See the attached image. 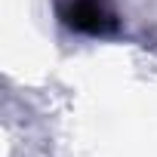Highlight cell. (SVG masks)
Returning a JSON list of instances; mask_svg holds the SVG:
<instances>
[{
    "mask_svg": "<svg viewBox=\"0 0 157 157\" xmlns=\"http://www.w3.org/2000/svg\"><path fill=\"white\" fill-rule=\"evenodd\" d=\"M62 22L71 31H80L90 37H111L117 34L120 22L108 0H68L62 6Z\"/></svg>",
    "mask_w": 157,
    "mask_h": 157,
    "instance_id": "obj_1",
    "label": "cell"
}]
</instances>
